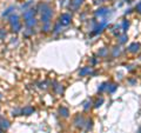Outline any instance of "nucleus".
I'll return each mask as SVG.
<instances>
[{
    "instance_id": "nucleus-1",
    "label": "nucleus",
    "mask_w": 141,
    "mask_h": 133,
    "mask_svg": "<svg viewBox=\"0 0 141 133\" xmlns=\"http://www.w3.org/2000/svg\"><path fill=\"white\" fill-rule=\"evenodd\" d=\"M69 20H71V17H69L68 14H62V15H61V22H62L64 25H67L68 22H69Z\"/></svg>"
},
{
    "instance_id": "nucleus-8",
    "label": "nucleus",
    "mask_w": 141,
    "mask_h": 133,
    "mask_svg": "<svg viewBox=\"0 0 141 133\" xmlns=\"http://www.w3.org/2000/svg\"><path fill=\"white\" fill-rule=\"evenodd\" d=\"M140 133H141V130H140Z\"/></svg>"
},
{
    "instance_id": "nucleus-2",
    "label": "nucleus",
    "mask_w": 141,
    "mask_h": 133,
    "mask_svg": "<svg viewBox=\"0 0 141 133\" xmlns=\"http://www.w3.org/2000/svg\"><path fill=\"white\" fill-rule=\"evenodd\" d=\"M33 14H34L33 10H28L27 12H25L24 17H25V19H26V20H28V19H31V18H33Z\"/></svg>"
},
{
    "instance_id": "nucleus-4",
    "label": "nucleus",
    "mask_w": 141,
    "mask_h": 133,
    "mask_svg": "<svg viewBox=\"0 0 141 133\" xmlns=\"http://www.w3.org/2000/svg\"><path fill=\"white\" fill-rule=\"evenodd\" d=\"M33 112V108H31V107H26L25 110H22V113H25V114H29V113H32Z\"/></svg>"
},
{
    "instance_id": "nucleus-6",
    "label": "nucleus",
    "mask_w": 141,
    "mask_h": 133,
    "mask_svg": "<svg viewBox=\"0 0 141 133\" xmlns=\"http://www.w3.org/2000/svg\"><path fill=\"white\" fill-rule=\"evenodd\" d=\"M6 33H4V31H0V37H4Z\"/></svg>"
},
{
    "instance_id": "nucleus-3",
    "label": "nucleus",
    "mask_w": 141,
    "mask_h": 133,
    "mask_svg": "<svg viewBox=\"0 0 141 133\" xmlns=\"http://www.w3.org/2000/svg\"><path fill=\"white\" fill-rule=\"evenodd\" d=\"M34 24H35V20H34V18H31V19L26 20V25H27L28 27L34 26Z\"/></svg>"
},
{
    "instance_id": "nucleus-5",
    "label": "nucleus",
    "mask_w": 141,
    "mask_h": 133,
    "mask_svg": "<svg viewBox=\"0 0 141 133\" xmlns=\"http://www.w3.org/2000/svg\"><path fill=\"white\" fill-rule=\"evenodd\" d=\"M0 127H2V128H7V127H8V123H7L6 120H2V121H1V124H0Z\"/></svg>"
},
{
    "instance_id": "nucleus-7",
    "label": "nucleus",
    "mask_w": 141,
    "mask_h": 133,
    "mask_svg": "<svg viewBox=\"0 0 141 133\" xmlns=\"http://www.w3.org/2000/svg\"><path fill=\"white\" fill-rule=\"evenodd\" d=\"M0 133H1V127H0Z\"/></svg>"
}]
</instances>
